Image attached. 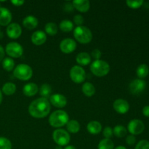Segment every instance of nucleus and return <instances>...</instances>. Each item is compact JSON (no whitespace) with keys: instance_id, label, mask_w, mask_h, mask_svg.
I'll return each mask as SVG.
<instances>
[{"instance_id":"1","label":"nucleus","mask_w":149,"mask_h":149,"mask_svg":"<svg viewBox=\"0 0 149 149\" xmlns=\"http://www.w3.org/2000/svg\"><path fill=\"white\" fill-rule=\"evenodd\" d=\"M50 109V103L47 99L40 97L31 103L29 107V112L33 117L42 119L49 114Z\"/></svg>"},{"instance_id":"2","label":"nucleus","mask_w":149,"mask_h":149,"mask_svg":"<svg viewBox=\"0 0 149 149\" xmlns=\"http://www.w3.org/2000/svg\"><path fill=\"white\" fill-rule=\"evenodd\" d=\"M69 121L68 113L62 110L54 111L49 118V123L53 127H61L66 125Z\"/></svg>"},{"instance_id":"3","label":"nucleus","mask_w":149,"mask_h":149,"mask_svg":"<svg viewBox=\"0 0 149 149\" xmlns=\"http://www.w3.org/2000/svg\"><path fill=\"white\" fill-rule=\"evenodd\" d=\"M74 36L79 42L81 44H87L93 39L92 31L86 26H77L74 31Z\"/></svg>"},{"instance_id":"4","label":"nucleus","mask_w":149,"mask_h":149,"mask_svg":"<svg viewBox=\"0 0 149 149\" xmlns=\"http://www.w3.org/2000/svg\"><path fill=\"white\" fill-rule=\"evenodd\" d=\"M90 70L94 75L101 77L107 75L110 71V65L107 62L101 60L95 61L90 65Z\"/></svg>"},{"instance_id":"5","label":"nucleus","mask_w":149,"mask_h":149,"mask_svg":"<svg viewBox=\"0 0 149 149\" xmlns=\"http://www.w3.org/2000/svg\"><path fill=\"white\" fill-rule=\"evenodd\" d=\"M13 74L18 79L26 81L31 78L33 75V70L29 65L24 63L19 64L14 69Z\"/></svg>"},{"instance_id":"6","label":"nucleus","mask_w":149,"mask_h":149,"mask_svg":"<svg viewBox=\"0 0 149 149\" xmlns=\"http://www.w3.org/2000/svg\"><path fill=\"white\" fill-rule=\"evenodd\" d=\"M54 141L59 146H67L70 142V135L65 130L62 129H57L52 134Z\"/></svg>"},{"instance_id":"7","label":"nucleus","mask_w":149,"mask_h":149,"mask_svg":"<svg viewBox=\"0 0 149 149\" xmlns=\"http://www.w3.org/2000/svg\"><path fill=\"white\" fill-rule=\"evenodd\" d=\"M70 77L74 82L80 84L85 80V71L79 65H74L70 71Z\"/></svg>"},{"instance_id":"8","label":"nucleus","mask_w":149,"mask_h":149,"mask_svg":"<svg viewBox=\"0 0 149 149\" xmlns=\"http://www.w3.org/2000/svg\"><path fill=\"white\" fill-rule=\"evenodd\" d=\"M5 52L12 58H20L23 53V49L17 42H10L6 46Z\"/></svg>"},{"instance_id":"9","label":"nucleus","mask_w":149,"mask_h":149,"mask_svg":"<svg viewBox=\"0 0 149 149\" xmlns=\"http://www.w3.org/2000/svg\"><path fill=\"white\" fill-rule=\"evenodd\" d=\"M128 131L132 135H140L142 133L145 129L143 122L140 119H132L128 124Z\"/></svg>"},{"instance_id":"10","label":"nucleus","mask_w":149,"mask_h":149,"mask_svg":"<svg viewBox=\"0 0 149 149\" xmlns=\"http://www.w3.org/2000/svg\"><path fill=\"white\" fill-rule=\"evenodd\" d=\"M146 87V83L144 80L141 79H136L130 84L129 88L130 91L132 94L139 95L145 90Z\"/></svg>"},{"instance_id":"11","label":"nucleus","mask_w":149,"mask_h":149,"mask_svg":"<svg viewBox=\"0 0 149 149\" xmlns=\"http://www.w3.org/2000/svg\"><path fill=\"white\" fill-rule=\"evenodd\" d=\"M60 48L63 52L65 54H69L74 52L77 48V43L75 41L70 38L63 39L60 44Z\"/></svg>"},{"instance_id":"12","label":"nucleus","mask_w":149,"mask_h":149,"mask_svg":"<svg viewBox=\"0 0 149 149\" xmlns=\"http://www.w3.org/2000/svg\"><path fill=\"white\" fill-rule=\"evenodd\" d=\"M22 33V29L19 24L16 23H10L7 28V34L11 39H17Z\"/></svg>"},{"instance_id":"13","label":"nucleus","mask_w":149,"mask_h":149,"mask_svg":"<svg viewBox=\"0 0 149 149\" xmlns=\"http://www.w3.org/2000/svg\"><path fill=\"white\" fill-rule=\"evenodd\" d=\"M113 109L117 113L124 114L126 113L130 109V105L127 100L124 99H117L113 104Z\"/></svg>"},{"instance_id":"14","label":"nucleus","mask_w":149,"mask_h":149,"mask_svg":"<svg viewBox=\"0 0 149 149\" xmlns=\"http://www.w3.org/2000/svg\"><path fill=\"white\" fill-rule=\"evenodd\" d=\"M51 104L57 108H63L67 104V99L64 95L61 94H54L49 97Z\"/></svg>"},{"instance_id":"15","label":"nucleus","mask_w":149,"mask_h":149,"mask_svg":"<svg viewBox=\"0 0 149 149\" xmlns=\"http://www.w3.org/2000/svg\"><path fill=\"white\" fill-rule=\"evenodd\" d=\"M12 20V14L8 9L0 7V25L3 26L10 25Z\"/></svg>"},{"instance_id":"16","label":"nucleus","mask_w":149,"mask_h":149,"mask_svg":"<svg viewBox=\"0 0 149 149\" xmlns=\"http://www.w3.org/2000/svg\"><path fill=\"white\" fill-rule=\"evenodd\" d=\"M47 35L42 31H36L32 34L31 42L36 45H42L46 42Z\"/></svg>"},{"instance_id":"17","label":"nucleus","mask_w":149,"mask_h":149,"mask_svg":"<svg viewBox=\"0 0 149 149\" xmlns=\"http://www.w3.org/2000/svg\"><path fill=\"white\" fill-rule=\"evenodd\" d=\"M72 4L74 7L81 13L87 12L90 7V3L88 0H74L73 1Z\"/></svg>"},{"instance_id":"18","label":"nucleus","mask_w":149,"mask_h":149,"mask_svg":"<svg viewBox=\"0 0 149 149\" xmlns=\"http://www.w3.org/2000/svg\"><path fill=\"white\" fill-rule=\"evenodd\" d=\"M38 91H39V87L34 83L26 84L23 89V94L28 97H31V96L35 95L38 93Z\"/></svg>"},{"instance_id":"19","label":"nucleus","mask_w":149,"mask_h":149,"mask_svg":"<svg viewBox=\"0 0 149 149\" xmlns=\"http://www.w3.org/2000/svg\"><path fill=\"white\" fill-rule=\"evenodd\" d=\"M23 24L25 28L29 30H32L38 26V20L36 17L33 15L26 16L23 19Z\"/></svg>"},{"instance_id":"20","label":"nucleus","mask_w":149,"mask_h":149,"mask_svg":"<svg viewBox=\"0 0 149 149\" xmlns=\"http://www.w3.org/2000/svg\"><path fill=\"white\" fill-rule=\"evenodd\" d=\"M87 130L90 134L93 135H97L100 133L102 130V126L100 123L97 121H92L90 122L87 125Z\"/></svg>"},{"instance_id":"21","label":"nucleus","mask_w":149,"mask_h":149,"mask_svg":"<svg viewBox=\"0 0 149 149\" xmlns=\"http://www.w3.org/2000/svg\"><path fill=\"white\" fill-rule=\"evenodd\" d=\"M76 60L80 65H87L91 62V57L87 52H80L77 55Z\"/></svg>"},{"instance_id":"22","label":"nucleus","mask_w":149,"mask_h":149,"mask_svg":"<svg viewBox=\"0 0 149 149\" xmlns=\"http://www.w3.org/2000/svg\"><path fill=\"white\" fill-rule=\"evenodd\" d=\"M16 91V85L14 83L7 82L2 87V93L6 95H12Z\"/></svg>"},{"instance_id":"23","label":"nucleus","mask_w":149,"mask_h":149,"mask_svg":"<svg viewBox=\"0 0 149 149\" xmlns=\"http://www.w3.org/2000/svg\"><path fill=\"white\" fill-rule=\"evenodd\" d=\"M66 128L71 133H77L80 130V125L77 120H70L66 124Z\"/></svg>"},{"instance_id":"24","label":"nucleus","mask_w":149,"mask_h":149,"mask_svg":"<svg viewBox=\"0 0 149 149\" xmlns=\"http://www.w3.org/2000/svg\"><path fill=\"white\" fill-rule=\"evenodd\" d=\"M82 92L87 97H91L95 93L94 85L90 82H85L82 86Z\"/></svg>"},{"instance_id":"25","label":"nucleus","mask_w":149,"mask_h":149,"mask_svg":"<svg viewBox=\"0 0 149 149\" xmlns=\"http://www.w3.org/2000/svg\"><path fill=\"white\" fill-rule=\"evenodd\" d=\"M149 72L148 66L146 64H141L137 68V75H138V78L142 79L146 78L148 76Z\"/></svg>"},{"instance_id":"26","label":"nucleus","mask_w":149,"mask_h":149,"mask_svg":"<svg viewBox=\"0 0 149 149\" xmlns=\"http://www.w3.org/2000/svg\"><path fill=\"white\" fill-rule=\"evenodd\" d=\"M51 93H52V87H51V86L49 84H44L40 87V89H39V94L44 98L47 99V97H49Z\"/></svg>"},{"instance_id":"27","label":"nucleus","mask_w":149,"mask_h":149,"mask_svg":"<svg viewBox=\"0 0 149 149\" xmlns=\"http://www.w3.org/2000/svg\"><path fill=\"white\" fill-rule=\"evenodd\" d=\"M45 31L50 36H55L58 33V26L55 23L49 22L45 25Z\"/></svg>"},{"instance_id":"28","label":"nucleus","mask_w":149,"mask_h":149,"mask_svg":"<svg viewBox=\"0 0 149 149\" xmlns=\"http://www.w3.org/2000/svg\"><path fill=\"white\" fill-rule=\"evenodd\" d=\"M74 28V23L68 20H63L60 23V29L62 31L70 32Z\"/></svg>"},{"instance_id":"29","label":"nucleus","mask_w":149,"mask_h":149,"mask_svg":"<svg viewBox=\"0 0 149 149\" xmlns=\"http://www.w3.org/2000/svg\"><path fill=\"white\" fill-rule=\"evenodd\" d=\"M98 149H113L114 148V144L112 142L111 140L105 138L103 139L98 144L97 146Z\"/></svg>"},{"instance_id":"30","label":"nucleus","mask_w":149,"mask_h":149,"mask_svg":"<svg viewBox=\"0 0 149 149\" xmlns=\"http://www.w3.org/2000/svg\"><path fill=\"white\" fill-rule=\"evenodd\" d=\"M2 67L4 70L7 71H11L15 67V62L12 58H5L3 60Z\"/></svg>"},{"instance_id":"31","label":"nucleus","mask_w":149,"mask_h":149,"mask_svg":"<svg viewBox=\"0 0 149 149\" xmlns=\"http://www.w3.org/2000/svg\"><path fill=\"white\" fill-rule=\"evenodd\" d=\"M113 133L118 138H123L127 135V129L122 125H117L113 129Z\"/></svg>"},{"instance_id":"32","label":"nucleus","mask_w":149,"mask_h":149,"mask_svg":"<svg viewBox=\"0 0 149 149\" xmlns=\"http://www.w3.org/2000/svg\"><path fill=\"white\" fill-rule=\"evenodd\" d=\"M127 4L129 7L132 9H137L141 7L143 4V0H127L126 1Z\"/></svg>"},{"instance_id":"33","label":"nucleus","mask_w":149,"mask_h":149,"mask_svg":"<svg viewBox=\"0 0 149 149\" xmlns=\"http://www.w3.org/2000/svg\"><path fill=\"white\" fill-rule=\"evenodd\" d=\"M0 149H12V143L10 140L0 137Z\"/></svg>"},{"instance_id":"34","label":"nucleus","mask_w":149,"mask_h":149,"mask_svg":"<svg viewBox=\"0 0 149 149\" xmlns=\"http://www.w3.org/2000/svg\"><path fill=\"white\" fill-rule=\"evenodd\" d=\"M135 149H149V142L146 140H143L138 142Z\"/></svg>"},{"instance_id":"35","label":"nucleus","mask_w":149,"mask_h":149,"mask_svg":"<svg viewBox=\"0 0 149 149\" xmlns=\"http://www.w3.org/2000/svg\"><path fill=\"white\" fill-rule=\"evenodd\" d=\"M113 134V130H112L111 127H105V129L103 130V135H104L105 138H107V139H109L110 138H111Z\"/></svg>"},{"instance_id":"36","label":"nucleus","mask_w":149,"mask_h":149,"mask_svg":"<svg viewBox=\"0 0 149 149\" xmlns=\"http://www.w3.org/2000/svg\"><path fill=\"white\" fill-rule=\"evenodd\" d=\"M73 20H74V23L78 26H81L83 24V23H84V18H83V17L81 15H75Z\"/></svg>"},{"instance_id":"37","label":"nucleus","mask_w":149,"mask_h":149,"mask_svg":"<svg viewBox=\"0 0 149 149\" xmlns=\"http://www.w3.org/2000/svg\"><path fill=\"white\" fill-rule=\"evenodd\" d=\"M101 52H100V49H95L92 52V57H93L94 59H95V61H97V60L100 59L101 58Z\"/></svg>"},{"instance_id":"38","label":"nucleus","mask_w":149,"mask_h":149,"mask_svg":"<svg viewBox=\"0 0 149 149\" xmlns=\"http://www.w3.org/2000/svg\"><path fill=\"white\" fill-rule=\"evenodd\" d=\"M135 141H136V138H135V136L132 135H130L127 137L126 138V143L129 146H132L135 143Z\"/></svg>"},{"instance_id":"39","label":"nucleus","mask_w":149,"mask_h":149,"mask_svg":"<svg viewBox=\"0 0 149 149\" xmlns=\"http://www.w3.org/2000/svg\"><path fill=\"white\" fill-rule=\"evenodd\" d=\"M12 4H14L15 6H17V7H19V6H21L24 4V1H20V0H13L11 1Z\"/></svg>"},{"instance_id":"40","label":"nucleus","mask_w":149,"mask_h":149,"mask_svg":"<svg viewBox=\"0 0 149 149\" xmlns=\"http://www.w3.org/2000/svg\"><path fill=\"white\" fill-rule=\"evenodd\" d=\"M143 114L146 117H149V106H146L143 109Z\"/></svg>"},{"instance_id":"41","label":"nucleus","mask_w":149,"mask_h":149,"mask_svg":"<svg viewBox=\"0 0 149 149\" xmlns=\"http://www.w3.org/2000/svg\"><path fill=\"white\" fill-rule=\"evenodd\" d=\"M4 55H5V52H4V48L0 45V62H1L2 60H4Z\"/></svg>"},{"instance_id":"42","label":"nucleus","mask_w":149,"mask_h":149,"mask_svg":"<svg viewBox=\"0 0 149 149\" xmlns=\"http://www.w3.org/2000/svg\"><path fill=\"white\" fill-rule=\"evenodd\" d=\"M65 10H66V11H71V10H73V8H74V6H73V4H70V3H68V4H66L65 6Z\"/></svg>"},{"instance_id":"43","label":"nucleus","mask_w":149,"mask_h":149,"mask_svg":"<svg viewBox=\"0 0 149 149\" xmlns=\"http://www.w3.org/2000/svg\"><path fill=\"white\" fill-rule=\"evenodd\" d=\"M64 149H76V148L73 146H67Z\"/></svg>"},{"instance_id":"44","label":"nucleus","mask_w":149,"mask_h":149,"mask_svg":"<svg viewBox=\"0 0 149 149\" xmlns=\"http://www.w3.org/2000/svg\"><path fill=\"white\" fill-rule=\"evenodd\" d=\"M1 101H2V93H1V90H0V104H1Z\"/></svg>"},{"instance_id":"45","label":"nucleus","mask_w":149,"mask_h":149,"mask_svg":"<svg viewBox=\"0 0 149 149\" xmlns=\"http://www.w3.org/2000/svg\"><path fill=\"white\" fill-rule=\"evenodd\" d=\"M115 149H127L126 148H125V147H124V146H118V147H116V148Z\"/></svg>"},{"instance_id":"46","label":"nucleus","mask_w":149,"mask_h":149,"mask_svg":"<svg viewBox=\"0 0 149 149\" xmlns=\"http://www.w3.org/2000/svg\"><path fill=\"white\" fill-rule=\"evenodd\" d=\"M56 149H62V148H61V146H58V147H56Z\"/></svg>"},{"instance_id":"47","label":"nucleus","mask_w":149,"mask_h":149,"mask_svg":"<svg viewBox=\"0 0 149 149\" xmlns=\"http://www.w3.org/2000/svg\"><path fill=\"white\" fill-rule=\"evenodd\" d=\"M2 36V33L1 32V31H0V37H1Z\"/></svg>"}]
</instances>
